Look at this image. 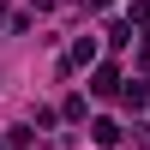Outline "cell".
<instances>
[{"label": "cell", "instance_id": "cell-1", "mask_svg": "<svg viewBox=\"0 0 150 150\" xmlns=\"http://www.w3.org/2000/svg\"><path fill=\"white\" fill-rule=\"evenodd\" d=\"M90 90H96V96H120V66H102V72L90 78Z\"/></svg>", "mask_w": 150, "mask_h": 150}, {"label": "cell", "instance_id": "cell-2", "mask_svg": "<svg viewBox=\"0 0 150 150\" xmlns=\"http://www.w3.org/2000/svg\"><path fill=\"white\" fill-rule=\"evenodd\" d=\"M90 138H96V144H120V120H96Z\"/></svg>", "mask_w": 150, "mask_h": 150}]
</instances>
